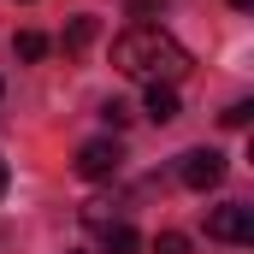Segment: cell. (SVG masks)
Returning a JSON list of instances; mask_svg holds the SVG:
<instances>
[{
  "label": "cell",
  "mask_w": 254,
  "mask_h": 254,
  "mask_svg": "<svg viewBox=\"0 0 254 254\" xmlns=\"http://www.w3.org/2000/svg\"><path fill=\"white\" fill-rule=\"evenodd\" d=\"M154 254H190V243H184V237H178V231H166V237H160V243H154Z\"/></svg>",
  "instance_id": "8fae6325"
},
{
  "label": "cell",
  "mask_w": 254,
  "mask_h": 254,
  "mask_svg": "<svg viewBox=\"0 0 254 254\" xmlns=\"http://www.w3.org/2000/svg\"><path fill=\"white\" fill-rule=\"evenodd\" d=\"M83 225L107 231V225H113V201H83Z\"/></svg>",
  "instance_id": "9c48e42d"
},
{
  "label": "cell",
  "mask_w": 254,
  "mask_h": 254,
  "mask_svg": "<svg viewBox=\"0 0 254 254\" xmlns=\"http://www.w3.org/2000/svg\"><path fill=\"white\" fill-rule=\"evenodd\" d=\"M101 119H107V125H130V107H125V101H107Z\"/></svg>",
  "instance_id": "7c38bea8"
},
{
  "label": "cell",
  "mask_w": 254,
  "mask_h": 254,
  "mask_svg": "<svg viewBox=\"0 0 254 254\" xmlns=\"http://www.w3.org/2000/svg\"><path fill=\"white\" fill-rule=\"evenodd\" d=\"M89 42H95V18H77V24L65 30V48H71V54H83Z\"/></svg>",
  "instance_id": "52a82bcc"
},
{
  "label": "cell",
  "mask_w": 254,
  "mask_h": 254,
  "mask_svg": "<svg viewBox=\"0 0 254 254\" xmlns=\"http://www.w3.org/2000/svg\"><path fill=\"white\" fill-rule=\"evenodd\" d=\"M42 54H48V36L42 30H24L18 36V60H42Z\"/></svg>",
  "instance_id": "ba28073f"
},
{
  "label": "cell",
  "mask_w": 254,
  "mask_h": 254,
  "mask_svg": "<svg viewBox=\"0 0 254 254\" xmlns=\"http://www.w3.org/2000/svg\"><path fill=\"white\" fill-rule=\"evenodd\" d=\"M119 142H107V136H95V142H83L77 148V178H113L119 172Z\"/></svg>",
  "instance_id": "277c9868"
},
{
  "label": "cell",
  "mask_w": 254,
  "mask_h": 254,
  "mask_svg": "<svg viewBox=\"0 0 254 254\" xmlns=\"http://www.w3.org/2000/svg\"><path fill=\"white\" fill-rule=\"evenodd\" d=\"M101 249H107V254H136L142 237H136L130 225H107V231H101Z\"/></svg>",
  "instance_id": "8992f818"
},
{
  "label": "cell",
  "mask_w": 254,
  "mask_h": 254,
  "mask_svg": "<svg viewBox=\"0 0 254 254\" xmlns=\"http://www.w3.org/2000/svg\"><path fill=\"white\" fill-rule=\"evenodd\" d=\"M231 6H237V12H249V6H254V0H231Z\"/></svg>",
  "instance_id": "4fadbf2b"
},
{
  "label": "cell",
  "mask_w": 254,
  "mask_h": 254,
  "mask_svg": "<svg viewBox=\"0 0 254 254\" xmlns=\"http://www.w3.org/2000/svg\"><path fill=\"white\" fill-rule=\"evenodd\" d=\"M0 195H6V160H0Z\"/></svg>",
  "instance_id": "5bb4252c"
},
{
  "label": "cell",
  "mask_w": 254,
  "mask_h": 254,
  "mask_svg": "<svg viewBox=\"0 0 254 254\" xmlns=\"http://www.w3.org/2000/svg\"><path fill=\"white\" fill-rule=\"evenodd\" d=\"M0 95H6V83H0Z\"/></svg>",
  "instance_id": "9a60e30c"
},
{
  "label": "cell",
  "mask_w": 254,
  "mask_h": 254,
  "mask_svg": "<svg viewBox=\"0 0 254 254\" xmlns=\"http://www.w3.org/2000/svg\"><path fill=\"white\" fill-rule=\"evenodd\" d=\"M178 178H184L190 190H213V184L225 178V154H219V148H190V154L178 160Z\"/></svg>",
  "instance_id": "3957f363"
},
{
  "label": "cell",
  "mask_w": 254,
  "mask_h": 254,
  "mask_svg": "<svg viewBox=\"0 0 254 254\" xmlns=\"http://www.w3.org/2000/svg\"><path fill=\"white\" fill-rule=\"evenodd\" d=\"M219 119H225V125H231V130H243V125H249V119H254V107H249V101H237V107H225Z\"/></svg>",
  "instance_id": "30bf717a"
},
{
  "label": "cell",
  "mask_w": 254,
  "mask_h": 254,
  "mask_svg": "<svg viewBox=\"0 0 254 254\" xmlns=\"http://www.w3.org/2000/svg\"><path fill=\"white\" fill-rule=\"evenodd\" d=\"M142 107H148L160 125H172V119L184 113V101H178V89H172V83H148V101H142Z\"/></svg>",
  "instance_id": "5b68a950"
},
{
  "label": "cell",
  "mask_w": 254,
  "mask_h": 254,
  "mask_svg": "<svg viewBox=\"0 0 254 254\" xmlns=\"http://www.w3.org/2000/svg\"><path fill=\"white\" fill-rule=\"evenodd\" d=\"M207 237L213 243H254V207H243V201H225V207H213L207 213Z\"/></svg>",
  "instance_id": "7a4b0ae2"
},
{
  "label": "cell",
  "mask_w": 254,
  "mask_h": 254,
  "mask_svg": "<svg viewBox=\"0 0 254 254\" xmlns=\"http://www.w3.org/2000/svg\"><path fill=\"white\" fill-rule=\"evenodd\" d=\"M113 65L125 77H148V83H178L190 71V48L178 36H166L160 24H136L113 42Z\"/></svg>",
  "instance_id": "6da1fadb"
}]
</instances>
